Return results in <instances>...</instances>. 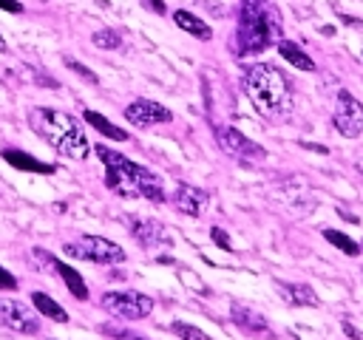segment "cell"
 Returning <instances> with one entry per match:
<instances>
[{"label":"cell","mask_w":363,"mask_h":340,"mask_svg":"<svg viewBox=\"0 0 363 340\" xmlns=\"http://www.w3.org/2000/svg\"><path fill=\"white\" fill-rule=\"evenodd\" d=\"M82 119H85L91 128H96L105 139H113V142H125V139H128V133H125L119 125H113L111 119H105V116L96 113V110H82Z\"/></svg>","instance_id":"d6986e66"},{"label":"cell","mask_w":363,"mask_h":340,"mask_svg":"<svg viewBox=\"0 0 363 340\" xmlns=\"http://www.w3.org/2000/svg\"><path fill=\"white\" fill-rule=\"evenodd\" d=\"M323 238H326L332 246H337L343 255H349V258L360 255V244H357V241H352L346 232H337V230H323Z\"/></svg>","instance_id":"44dd1931"},{"label":"cell","mask_w":363,"mask_h":340,"mask_svg":"<svg viewBox=\"0 0 363 340\" xmlns=\"http://www.w3.org/2000/svg\"><path fill=\"white\" fill-rule=\"evenodd\" d=\"M51 266H54V272L65 280V286H68V292L77 298V300H88V286H85V280H82V275L74 269V266H68V264H62V261H51Z\"/></svg>","instance_id":"e0dca14e"},{"label":"cell","mask_w":363,"mask_h":340,"mask_svg":"<svg viewBox=\"0 0 363 340\" xmlns=\"http://www.w3.org/2000/svg\"><path fill=\"white\" fill-rule=\"evenodd\" d=\"M281 40V14L269 0H241L238 28H235V54L250 57L261 54Z\"/></svg>","instance_id":"3957f363"},{"label":"cell","mask_w":363,"mask_h":340,"mask_svg":"<svg viewBox=\"0 0 363 340\" xmlns=\"http://www.w3.org/2000/svg\"><path fill=\"white\" fill-rule=\"evenodd\" d=\"M332 125L340 136L354 139L363 133V105L349 94V91H337L335 99V113H332Z\"/></svg>","instance_id":"ba28073f"},{"label":"cell","mask_w":363,"mask_h":340,"mask_svg":"<svg viewBox=\"0 0 363 340\" xmlns=\"http://www.w3.org/2000/svg\"><path fill=\"white\" fill-rule=\"evenodd\" d=\"M31 303H34L37 314L51 317V320H57V323H68V312H65L54 298H48L45 292H31Z\"/></svg>","instance_id":"ffe728a7"},{"label":"cell","mask_w":363,"mask_h":340,"mask_svg":"<svg viewBox=\"0 0 363 340\" xmlns=\"http://www.w3.org/2000/svg\"><path fill=\"white\" fill-rule=\"evenodd\" d=\"M0 51H6V40H3V34H0Z\"/></svg>","instance_id":"1f68e13d"},{"label":"cell","mask_w":363,"mask_h":340,"mask_svg":"<svg viewBox=\"0 0 363 340\" xmlns=\"http://www.w3.org/2000/svg\"><path fill=\"white\" fill-rule=\"evenodd\" d=\"M241 85H244L247 99L252 102V108L264 119L278 122V119L289 116V110H292V85H289L286 74L278 71L275 65H269V62L247 65V71L241 76Z\"/></svg>","instance_id":"6da1fadb"},{"label":"cell","mask_w":363,"mask_h":340,"mask_svg":"<svg viewBox=\"0 0 363 340\" xmlns=\"http://www.w3.org/2000/svg\"><path fill=\"white\" fill-rule=\"evenodd\" d=\"M94 45L96 48H105V51H113V48H119L122 45V34L119 31H113V28H99V31H94Z\"/></svg>","instance_id":"7402d4cb"},{"label":"cell","mask_w":363,"mask_h":340,"mask_svg":"<svg viewBox=\"0 0 363 340\" xmlns=\"http://www.w3.org/2000/svg\"><path fill=\"white\" fill-rule=\"evenodd\" d=\"M14 289H17V278L0 266V292H14Z\"/></svg>","instance_id":"484cf974"},{"label":"cell","mask_w":363,"mask_h":340,"mask_svg":"<svg viewBox=\"0 0 363 340\" xmlns=\"http://www.w3.org/2000/svg\"><path fill=\"white\" fill-rule=\"evenodd\" d=\"M303 147H309V150H315V153H326L323 144H309V142H303Z\"/></svg>","instance_id":"4dcf8cb0"},{"label":"cell","mask_w":363,"mask_h":340,"mask_svg":"<svg viewBox=\"0 0 363 340\" xmlns=\"http://www.w3.org/2000/svg\"><path fill=\"white\" fill-rule=\"evenodd\" d=\"M0 326L17 332V334H37L40 320L37 312L28 309L23 300L17 298H0Z\"/></svg>","instance_id":"9c48e42d"},{"label":"cell","mask_w":363,"mask_h":340,"mask_svg":"<svg viewBox=\"0 0 363 340\" xmlns=\"http://www.w3.org/2000/svg\"><path fill=\"white\" fill-rule=\"evenodd\" d=\"M278 45V54L292 65V68H301V71H315V60L301 48V45H295L292 40H278L275 42Z\"/></svg>","instance_id":"ac0fdd59"},{"label":"cell","mask_w":363,"mask_h":340,"mask_svg":"<svg viewBox=\"0 0 363 340\" xmlns=\"http://www.w3.org/2000/svg\"><path fill=\"white\" fill-rule=\"evenodd\" d=\"M210 238H213V241H216V244H218L221 249L233 252V244H230V238H227V232H224L221 227H213V230H210Z\"/></svg>","instance_id":"d4e9b609"},{"label":"cell","mask_w":363,"mask_h":340,"mask_svg":"<svg viewBox=\"0 0 363 340\" xmlns=\"http://www.w3.org/2000/svg\"><path fill=\"white\" fill-rule=\"evenodd\" d=\"M216 142H218V147H221L227 156H233V159H238V162L255 164V162H264V159H267V150H264L261 144H255L250 136H244L241 130H235V128H230V125H218V128H216Z\"/></svg>","instance_id":"52a82bcc"},{"label":"cell","mask_w":363,"mask_h":340,"mask_svg":"<svg viewBox=\"0 0 363 340\" xmlns=\"http://www.w3.org/2000/svg\"><path fill=\"white\" fill-rule=\"evenodd\" d=\"M65 65H68L74 74H79L82 79H88V82H96V74H91V71H88L82 62H77V60H71V57H68V60H65Z\"/></svg>","instance_id":"cb8c5ba5"},{"label":"cell","mask_w":363,"mask_h":340,"mask_svg":"<svg viewBox=\"0 0 363 340\" xmlns=\"http://www.w3.org/2000/svg\"><path fill=\"white\" fill-rule=\"evenodd\" d=\"M340 20L349 23V26H354V28H363V20H357V17H346V14H340Z\"/></svg>","instance_id":"f546056e"},{"label":"cell","mask_w":363,"mask_h":340,"mask_svg":"<svg viewBox=\"0 0 363 340\" xmlns=\"http://www.w3.org/2000/svg\"><path fill=\"white\" fill-rule=\"evenodd\" d=\"M230 317H233V323H235L244 334H250V337H264V340H275V332H272L269 320H267L258 309H252V306L235 300V303L230 306Z\"/></svg>","instance_id":"30bf717a"},{"label":"cell","mask_w":363,"mask_h":340,"mask_svg":"<svg viewBox=\"0 0 363 340\" xmlns=\"http://www.w3.org/2000/svg\"><path fill=\"white\" fill-rule=\"evenodd\" d=\"M142 6H145V8H150L153 14H164V11H167V6H164L162 0H142Z\"/></svg>","instance_id":"83f0119b"},{"label":"cell","mask_w":363,"mask_h":340,"mask_svg":"<svg viewBox=\"0 0 363 340\" xmlns=\"http://www.w3.org/2000/svg\"><path fill=\"white\" fill-rule=\"evenodd\" d=\"M0 156H3V159H6L11 167L26 170V173H54V164H45V162H40V159H34L31 153L17 150V147H6Z\"/></svg>","instance_id":"9a60e30c"},{"label":"cell","mask_w":363,"mask_h":340,"mask_svg":"<svg viewBox=\"0 0 363 340\" xmlns=\"http://www.w3.org/2000/svg\"><path fill=\"white\" fill-rule=\"evenodd\" d=\"M102 309L119 320H142L153 312V300L150 295H142L136 289H125V292H105L102 295Z\"/></svg>","instance_id":"8992f818"},{"label":"cell","mask_w":363,"mask_h":340,"mask_svg":"<svg viewBox=\"0 0 363 340\" xmlns=\"http://www.w3.org/2000/svg\"><path fill=\"white\" fill-rule=\"evenodd\" d=\"M94 150L105 164V187L108 190H113L122 198H139L142 196V198L156 201V204L164 201V187H162V178L156 173H150L147 167L130 162L128 156H122L105 144H96Z\"/></svg>","instance_id":"7a4b0ae2"},{"label":"cell","mask_w":363,"mask_h":340,"mask_svg":"<svg viewBox=\"0 0 363 340\" xmlns=\"http://www.w3.org/2000/svg\"><path fill=\"white\" fill-rule=\"evenodd\" d=\"M28 125L37 136H43V142H48L65 159L82 162L91 150L79 122L71 113H62V110H54V108H34L28 113Z\"/></svg>","instance_id":"277c9868"},{"label":"cell","mask_w":363,"mask_h":340,"mask_svg":"<svg viewBox=\"0 0 363 340\" xmlns=\"http://www.w3.org/2000/svg\"><path fill=\"white\" fill-rule=\"evenodd\" d=\"M173 204H176L179 212H184V215H190V218H199V215L207 210L210 196H207V190L182 181V184H176V190H173Z\"/></svg>","instance_id":"7c38bea8"},{"label":"cell","mask_w":363,"mask_h":340,"mask_svg":"<svg viewBox=\"0 0 363 340\" xmlns=\"http://www.w3.org/2000/svg\"><path fill=\"white\" fill-rule=\"evenodd\" d=\"M360 272H363V269H360Z\"/></svg>","instance_id":"d6a6232c"},{"label":"cell","mask_w":363,"mask_h":340,"mask_svg":"<svg viewBox=\"0 0 363 340\" xmlns=\"http://www.w3.org/2000/svg\"><path fill=\"white\" fill-rule=\"evenodd\" d=\"M340 329H343V332H346L352 340H363V332H360V329H357L352 320H343V323H340Z\"/></svg>","instance_id":"4316f807"},{"label":"cell","mask_w":363,"mask_h":340,"mask_svg":"<svg viewBox=\"0 0 363 340\" xmlns=\"http://www.w3.org/2000/svg\"><path fill=\"white\" fill-rule=\"evenodd\" d=\"M62 252L71 255V258L91 261V264H122L128 258L119 244H113V241H108L102 235H82L74 244H65Z\"/></svg>","instance_id":"5b68a950"},{"label":"cell","mask_w":363,"mask_h":340,"mask_svg":"<svg viewBox=\"0 0 363 340\" xmlns=\"http://www.w3.org/2000/svg\"><path fill=\"white\" fill-rule=\"evenodd\" d=\"M173 23H176L182 31L193 34L196 40H210V37H213L210 23H204L201 17H196V14H193V11H187V8H176V11H173Z\"/></svg>","instance_id":"2e32d148"},{"label":"cell","mask_w":363,"mask_h":340,"mask_svg":"<svg viewBox=\"0 0 363 340\" xmlns=\"http://www.w3.org/2000/svg\"><path fill=\"white\" fill-rule=\"evenodd\" d=\"M0 8L9 11V14H20V11H23V6H20L17 0H0Z\"/></svg>","instance_id":"f1b7e54d"},{"label":"cell","mask_w":363,"mask_h":340,"mask_svg":"<svg viewBox=\"0 0 363 340\" xmlns=\"http://www.w3.org/2000/svg\"><path fill=\"white\" fill-rule=\"evenodd\" d=\"M170 332H173L179 340H210L201 329H196V326H190V323H184V320H176V323L170 326Z\"/></svg>","instance_id":"603a6c76"},{"label":"cell","mask_w":363,"mask_h":340,"mask_svg":"<svg viewBox=\"0 0 363 340\" xmlns=\"http://www.w3.org/2000/svg\"><path fill=\"white\" fill-rule=\"evenodd\" d=\"M125 119L133 125V128H153V125H164V122H173V113L153 102V99H133L128 108H125Z\"/></svg>","instance_id":"8fae6325"},{"label":"cell","mask_w":363,"mask_h":340,"mask_svg":"<svg viewBox=\"0 0 363 340\" xmlns=\"http://www.w3.org/2000/svg\"><path fill=\"white\" fill-rule=\"evenodd\" d=\"M128 224H130V235H133L142 246H147V249H156V246H167V244H170L167 230H164L159 221H153V218L130 215Z\"/></svg>","instance_id":"4fadbf2b"},{"label":"cell","mask_w":363,"mask_h":340,"mask_svg":"<svg viewBox=\"0 0 363 340\" xmlns=\"http://www.w3.org/2000/svg\"><path fill=\"white\" fill-rule=\"evenodd\" d=\"M275 289H278L281 300L289 306H320V298L306 283H284L281 280V283H275Z\"/></svg>","instance_id":"5bb4252c"}]
</instances>
